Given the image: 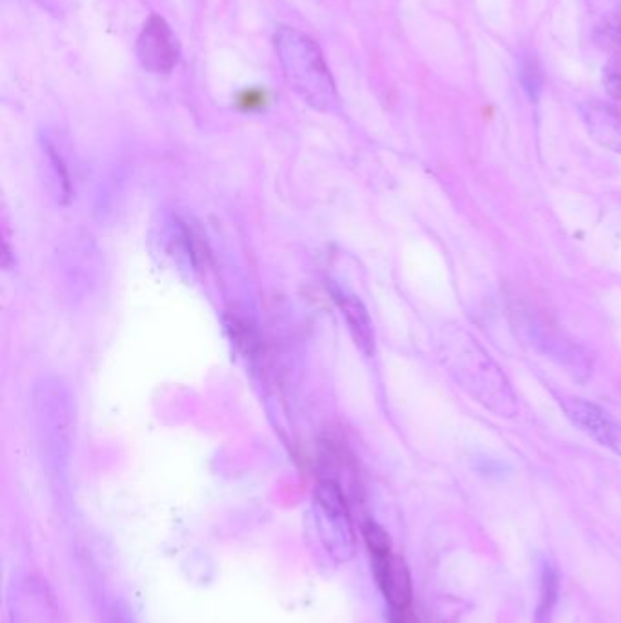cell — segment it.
Segmentation results:
<instances>
[{"label": "cell", "instance_id": "4fadbf2b", "mask_svg": "<svg viewBox=\"0 0 621 623\" xmlns=\"http://www.w3.org/2000/svg\"><path fill=\"white\" fill-rule=\"evenodd\" d=\"M183 232L184 239L188 243V250L192 252V259H194L195 265H208L212 252H210V246H208L203 230L194 221H186L183 225Z\"/></svg>", "mask_w": 621, "mask_h": 623}, {"label": "cell", "instance_id": "2e32d148", "mask_svg": "<svg viewBox=\"0 0 621 623\" xmlns=\"http://www.w3.org/2000/svg\"><path fill=\"white\" fill-rule=\"evenodd\" d=\"M603 84L614 99L621 101V52L614 53L603 70Z\"/></svg>", "mask_w": 621, "mask_h": 623}, {"label": "cell", "instance_id": "7a4b0ae2", "mask_svg": "<svg viewBox=\"0 0 621 623\" xmlns=\"http://www.w3.org/2000/svg\"><path fill=\"white\" fill-rule=\"evenodd\" d=\"M275 52L290 88L317 110L336 108V82L316 42L296 28L275 31Z\"/></svg>", "mask_w": 621, "mask_h": 623}, {"label": "cell", "instance_id": "ba28073f", "mask_svg": "<svg viewBox=\"0 0 621 623\" xmlns=\"http://www.w3.org/2000/svg\"><path fill=\"white\" fill-rule=\"evenodd\" d=\"M332 294H334V299H336L339 308L343 310V316H345V321H347L357 347L361 348V352L370 356L374 352L376 341H374V325L368 316L367 307L359 301V297L348 294V292H341L339 288L332 290Z\"/></svg>", "mask_w": 621, "mask_h": 623}, {"label": "cell", "instance_id": "5bb4252c", "mask_svg": "<svg viewBox=\"0 0 621 623\" xmlns=\"http://www.w3.org/2000/svg\"><path fill=\"white\" fill-rule=\"evenodd\" d=\"M596 39L605 50H611L614 53L621 52V4L616 10L611 11V15L605 17V21L601 22Z\"/></svg>", "mask_w": 621, "mask_h": 623}, {"label": "cell", "instance_id": "5b68a950", "mask_svg": "<svg viewBox=\"0 0 621 623\" xmlns=\"http://www.w3.org/2000/svg\"><path fill=\"white\" fill-rule=\"evenodd\" d=\"M179 44L174 31L159 15H152L137 39V57L146 72L170 73L179 64Z\"/></svg>", "mask_w": 621, "mask_h": 623}, {"label": "cell", "instance_id": "ac0fdd59", "mask_svg": "<svg viewBox=\"0 0 621 623\" xmlns=\"http://www.w3.org/2000/svg\"><path fill=\"white\" fill-rule=\"evenodd\" d=\"M476 467H478L479 472H483V474H487V476H505V465H503L501 461L481 458V460L476 463Z\"/></svg>", "mask_w": 621, "mask_h": 623}, {"label": "cell", "instance_id": "7c38bea8", "mask_svg": "<svg viewBox=\"0 0 621 623\" xmlns=\"http://www.w3.org/2000/svg\"><path fill=\"white\" fill-rule=\"evenodd\" d=\"M316 492L317 500L323 505V509H325L328 514H332V516H336V518L347 514V501H345V496H343V492L339 489V485H337L336 481H321V483L317 485Z\"/></svg>", "mask_w": 621, "mask_h": 623}, {"label": "cell", "instance_id": "277c9868", "mask_svg": "<svg viewBox=\"0 0 621 623\" xmlns=\"http://www.w3.org/2000/svg\"><path fill=\"white\" fill-rule=\"evenodd\" d=\"M558 403L565 416L571 419L572 425H576L589 438L621 456L620 419L611 416L607 410L601 409L600 405L571 394H560Z\"/></svg>", "mask_w": 621, "mask_h": 623}, {"label": "cell", "instance_id": "8992f818", "mask_svg": "<svg viewBox=\"0 0 621 623\" xmlns=\"http://www.w3.org/2000/svg\"><path fill=\"white\" fill-rule=\"evenodd\" d=\"M580 115L596 143L621 155V106L594 99L581 104Z\"/></svg>", "mask_w": 621, "mask_h": 623}, {"label": "cell", "instance_id": "9a60e30c", "mask_svg": "<svg viewBox=\"0 0 621 623\" xmlns=\"http://www.w3.org/2000/svg\"><path fill=\"white\" fill-rule=\"evenodd\" d=\"M363 532H365V540H367L368 547L374 556H381V554H388L392 551L390 536L381 525H377L374 521H367Z\"/></svg>", "mask_w": 621, "mask_h": 623}, {"label": "cell", "instance_id": "8fae6325", "mask_svg": "<svg viewBox=\"0 0 621 623\" xmlns=\"http://www.w3.org/2000/svg\"><path fill=\"white\" fill-rule=\"evenodd\" d=\"M520 82L525 93L529 95L530 101L540 99L543 90V72H541L540 62L534 55H525L520 62Z\"/></svg>", "mask_w": 621, "mask_h": 623}, {"label": "cell", "instance_id": "30bf717a", "mask_svg": "<svg viewBox=\"0 0 621 623\" xmlns=\"http://www.w3.org/2000/svg\"><path fill=\"white\" fill-rule=\"evenodd\" d=\"M224 327L228 336L232 339L235 347L239 348L246 356H255L261 347V339L257 330L252 327L250 321L237 314H226L224 316Z\"/></svg>", "mask_w": 621, "mask_h": 623}, {"label": "cell", "instance_id": "52a82bcc", "mask_svg": "<svg viewBox=\"0 0 621 623\" xmlns=\"http://www.w3.org/2000/svg\"><path fill=\"white\" fill-rule=\"evenodd\" d=\"M377 583L394 609H407L412 602V578L407 563L392 552L374 556Z\"/></svg>", "mask_w": 621, "mask_h": 623}, {"label": "cell", "instance_id": "e0dca14e", "mask_svg": "<svg viewBox=\"0 0 621 623\" xmlns=\"http://www.w3.org/2000/svg\"><path fill=\"white\" fill-rule=\"evenodd\" d=\"M37 4H41V8L55 15V17H64L73 10L75 0H35Z\"/></svg>", "mask_w": 621, "mask_h": 623}, {"label": "cell", "instance_id": "9c48e42d", "mask_svg": "<svg viewBox=\"0 0 621 623\" xmlns=\"http://www.w3.org/2000/svg\"><path fill=\"white\" fill-rule=\"evenodd\" d=\"M558 600H560V574L552 563L545 562L540 574V600L536 609L538 623H549Z\"/></svg>", "mask_w": 621, "mask_h": 623}, {"label": "cell", "instance_id": "3957f363", "mask_svg": "<svg viewBox=\"0 0 621 623\" xmlns=\"http://www.w3.org/2000/svg\"><path fill=\"white\" fill-rule=\"evenodd\" d=\"M512 316L530 345L545 358L552 359L556 365L565 368V372H569L572 378L585 381L591 376V354L560 325L530 307H516Z\"/></svg>", "mask_w": 621, "mask_h": 623}, {"label": "cell", "instance_id": "6da1fadb", "mask_svg": "<svg viewBox=\"0 0 621 623\" xmlns=\"http://www.w3.org/2000/svg\"><path fill=\"white\" fill-rule=\"evenodd\" d=\"M438 343L439 359L459 389L498 418L518 416L520 401L509 378L467 328L448 325Z\"/></svg>", "mask_w": 621, "mask_h": 623}]
</instances>
